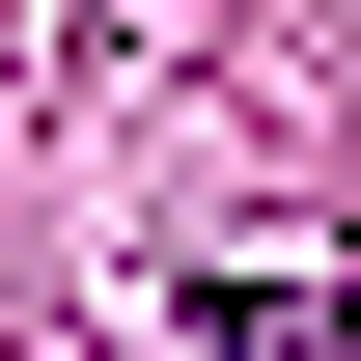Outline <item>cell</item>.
Instances as JSON below:
<instances>
[{
    "mask_svg": "<svg viewBox=\"0 0 361 361\" xmlns=\"http://www.w3.org/2000/svg\"><path fill=\"white\" fill-rule=\"evenodd\" d=\"M167 334H195V361H361V306H334V278H195Z\"/></svg>",
    "mask_w": 361,
    "mask_h": 361,
    "instance_id": "1",
    "label": "cell"
}]
</instances>
